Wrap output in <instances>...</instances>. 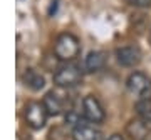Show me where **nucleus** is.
<instances>
[{
	"label": "nucleus",
	"instance_id": "f257e3e1",
	"mask_svg": "<svg viewBox=\"0 0 151 140\" xmlns=\"http://www.w3.org/2000/svg\"><path fill=\"white\" fill-rule=\"evenodd\" d=\"M79 52H81V43H79V38L76 35H72L69 32L57 35L54 42V54L59 60L70 62L79 55Z\"/></svg>",
	"mask_w": 151,
	"mask_h": 140
},
{
	"label": "nucleus",
	"instance_id": "f03ea898",
	"mask_svg": "<svg viewBox=\"0 0 151 140\" xmlns=\"http://www.w3.org/2000/svg\"><path fill=\"white\" fill-rule=\"evenodd\" d=\"M82 82V70L77 65L65 64L55 70L54 83L60 88H70V87L79 85Z\"/></svg>",
	"mask_w": 151,
	"mask_h": 140
},
{
	"label": "nucleus",
	"instance_id": "7ed1b4c3",
	"mask_svg": "<svg viewBox=\"0 0 151 140\" xmlns=\"http://www.w3.org/2000/svg\"><path fill=\"white\" fill-rule=\"evenodd\" d=\"M126 88L131 95L139 98H151V78L143 72H133L128 80H126Z\"/></svg>",
	"mask_w": 151,
	"mask_h": 140
},
{
	"label": "nucleus",
	"instance_id": "20e7f679",
	"mask_svg": "<svg viewBox=\"0 0 151 140\" xmlns=\"http://www.w3.org/2000/svg\"><path fill=\"white\" fill-rule=\"evenodd\" d=\"M47 117L49 113L44 107V103L40 102H29L24 108V119L27 122V125L30 129H42L45 122H47Z\"/></svg>",
	"mask_w": 151,
	"mask_h": 140
},
{
	"label": "nucleus",
	"instance_id": "39448f33",
	"mask_svg": "<svg viewBox=\"0 0 151 140\" xmlns=\"http://www.w3.org/2000/svg\"><path fill=\"white\" fill-rule=\"evenodd\" d=\"M82 115L91 124H101L106 119L104 107L94 95H86L82 98Z\"/></svg>",
	"mask_w": 151,
	"mask_h": 140
},
{
	"label": "nucleus",
	"instance_id": "423d86ee",
	"mask_svg": "<svg viewBox=\"0 0 151 140\" xmlns=\"http://www.w3.org/2000/svg\"><path fill=\"white\" fill-rule=\"evenodd\" d=\"M126 130L133 140H146L151 135V120L136 117L128 124Z\"/></svg>",
	"mask_w": 151,
	"mask_h": 140
},
{
	"label": "nucleus",
	"instance_id": "0eeeda50",
	"mask_svg": "<svg viewBox=\"0 0 151 140\" xmlns=\"http://www.w3.org/2000/svg\"><path fill=\"white\" fill-rule=\"evenodd\" d=\"M74 140H101V130L91 122H77L72 129Z\"/></svg>",
	"mask_w": 151,
	"mask_h": 140
},
{
	"label": "nucleus",
	"instance_id": "6e6552de",
	"mask_svg": "<svg viewBox=\"0 0 151 140\" xmlns=\"http://www.w3.org/2000/svg\"><path fill=\"white\" fill-rule=\"evenodd\" d=\"M116 60L123 67H134L141 62V52L134 45H126L116 49Z\"/></svg>",
	"mask_w": 151,
	"mask_h": 140
},
{
	"label": "nucleus",
	"instance_id": "1a4fd4ad",
	"mask_svg": "<svg viewBox=\"0 0 151 140\" xmlns=\"http://www.w3.org/2000/svg\"><path fill=\"white\" fill-rule=\"evenodd\" d=\"M42 103L49 115H59V113L64 112V98H62V95L59 92H55V90L47 92Z\"/></svg>",
	"mask_w": 151,
	"mask_h": 140
},
{
	"label": "nucleus",
	"instance_id": "9d476101",
	"mask_svg": "<svg viewBox=\"0 0 151 140\" xmlns=\"http://www.w3.org/2000/svg\"><path fill=\"white\" fill-rule=\"evenodd\" d=\"M104 65H106V54L101 52V50H91L87 54L86 60H84V69L89 74H94V72L103 70Z\"/></svg>",
	"mask_w": 151,
	"mask_h": 140
},
{
	"label": "nucleus",
	"instance_id": "9b49d317",
	"mask_svg": "<svg viewBox=\"0 0 151 140\" xmlns=\"http://www.w3.org/2000/svg\"><path fill=\"white\" fill-rule=\"evenodd\" d=\"M22 82H24V85L29 87L30 90H40V88H44V85H45V78H44V75L39 72V70L35 69H27L24 74H22Z\"/></svg>",
	"mask_w": 151,
	"mask_h": 140
},
{
	"label": "nucleus",
	"instance_id": "f8f14e48",
	"mask_svg": "<svg viewBox=\"0 0 151 140\" xmlns=\"http://www.w3.org/2000/svg\"><path fill=\"white\" fill-rule=\"evenodd\" d=\"M136 113L141 119L151 120V98H139L136 102Z\"/></svg>",
	"mask_w": 151,
	"mask_h": 140
},
{
	"label": "nucleus",
	"instance_id": "ddd939ff",
	"mask_svg": "<svg viewBox=\"0 0 151 140\" xmlns=\"http://www.w3.org/2000/svg\"><path fill=\"white\" fill-rule=\"evenodd\" d=\"M128 5L134 7V8H148L151 7V0H124Z\"/></svg>",
	"mask_w": 151,
	"mask_h": 140
},
{
	"label": "nucleus",
	"instance_id": "4468645a",
	"mask_svg": "<svg viewBox=\"0 0 151 140\" xmlns=\"http://www.w3.org/2000/svg\"><path fill=\"white\" fill-rule=\"evenodd\" d=\"M108 140H124V137L123 135H119V134H114V135H111Z\"/></svg>",
	"mask_w": 151,
	"mask_h": 140
}]
</instances>
